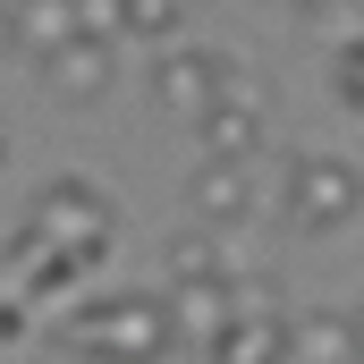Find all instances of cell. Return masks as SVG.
<instances>
[{"label":"cell","mask_w":364,"mask_h":364,"mask_svg":"<svg viewBox=\"0 0 364 364\" xmlns=\"http://www.w3.org/2000/svg\"><path fill=\"white\" fill-rule=\"evenodd\" d=\"M229 305H237V322H288L279 279H263V272H229Z\"/></svg>","instance_id":"cell-13"},{"label":"cell","mask_w":364,"mask_h":364,"mask_svg":"<svg viewBox=\"0 0 364 364\" xmlns=\"http://www.w3.org/2000/svg\"><path fill=\"white\" fill-rule=\"evenodd\" d=\"M17 43H26L34 60H51L60 43H77V9H60V0H26V9H17Z\"/></svg>","instance_id":"cell-11"},{"label":"cell","mask_w":364,"mask_h":364,"mask_svg":"<svg viewBox=\"0 0 364 364\" xmlns=\"http://www.w3.org/2000/svg\"><path fill=\"white\" fill-rule=\"evenodd\" d=\"M331 85H339V102H348V110L364 119V43H348V51H339V68H331Z\"/></svg>","instance_id":"cell-15"},{"label":"cell","mask_w":364,"mask_h":364,"mask_svg":"<svg viewBox=\"0 0 364 364\" xmlns=\"http://www.w3.org/2000/svg\"><path fill=\"white\" fill-rule=\"evenodd\" d=\"M195 136H203V161H237V170H255V153L272 144V110H263V93L237 77V85H229V102H220Z\"/></svg>","instance_id":"cell-5"},{"label":"cell","mask_w":364,"mask_h":364,"mask_svg":"<svg viewBox=\"0 0 364 364\" xmlns=\"http://www.w3.org/2000/svg\"><path fill=\"white\" fill-rule=\"evenodd\" d=\"M364 212V170L339 161V153H296L279 170V220L296 237H339L348 220Z\"/></svg>","instance_id":"cell-2"},{"label":"cell","mask_w":364,"mask_h":364,"mask_svg":"<svg viewBox=\"0 0 364 364\" xmlns=\"http://www.w3.org/2000/svg\"><path fill=\"white\" fill-rule=\"evenodd\" d=\"M161 305H170L178 339H195L203 356H212V348H220V331L237 322V305H229V272H220V279H170V296H161Z\"/></svg>","instance_id":"cell-8"},{"label":"cell","mask_w":364,"mask_h":364,"mask_svg":"<svg viewBox=\"0 0 364 364\" xmlns=\"http://www.w3.org/2000/svg\"><path fill=\"white\" fill-rule=\"evenodd\" d=\"M212 364H296V339H288V322H229Z\"/></svg>","instance_id":"cell-10"},{"label":"cell","mask_w":364,"mask_h":364,"mask_svg":"<svg viewBox=\"0 0 364 364\" xmlns=\"http://www.w3.org/2000/svg\"><path fill=\"white\" fill-rule=\"evenodd\" d=\"M26 229H34L51 255H68V263H85V272H93V263L110 255V229H119V212H110V195H102L93 178H77V170H68V178H51L43 195H34Z\"/></svg>","instance_id":"cell-3"},{"label":"cell","mask_w":364,"mask_h":364,"mask_svg":"<svg viewBox=\"0 0 364 364\" xmlns=\"http://www.w3.org/2000/svg\"><path fill=\"white\" fill-rule=\"evenodd\" d=\"M170 348H178V322L161 296H102L60 322V356L85 364H170Z\"/></svg>","instance_id":"cell-1"},{"label":"cell","mask_w":364,"mask_h":364,"mask_svg":"<svg viewBox=\"0 0 364 364\" xmlns=\"http://www.w3.org/2000/svg\"><path fill=\"white\" fill-rule=\"evenodd\" d=\"M255 170H237V161H203L195 178H186V212H195V229H237V220H255Z\"/></svg>","instance_id":"cell-7"},{"label":"cell","mask_w":364,"mask_h":364,"mask_svg":"<svg viewBox=\"0 0 364 364\" xmlns=\"http://www.w3.org/2000/svg\"><path fill=\"white\" fill-rule=\"evenodd\" d=\"M161 255H170V279H220V272H229V255H220L212 229H178Z\"/></svg>","instance_id":"cell-12"},{"label":"cell","mask_w":364,"mask_h":364,"mask_svg":"<svg viewBox=\"0 0 364 364\" xmlns=\"http://www.w3.org/2000/svg\"><path fill=\"white\" fill-rule=\"evenodd\" d=\"M0 170H9V136H0Z\"/></svg>","instance_id":"cell-19"},{"label":"cell","mask_w":364,"mask_h":364,"mask_svg":"<svg viewBox=\"0 0 364 364\" xmlns=\"http://www.w3.org/2000/svg\"><path fill=\"white\" fill-rule=\"evenodd\" d=\"M229 85H237V68H229L220 51H203V43H170V51L153 60V102H161L170 119H186V127H203V119L229 102Z\"/></svg>","instance_id":"cell-4"},{"label":"cell","mask_w":364,"mask_h":364,"mask_svg":"<svg viewBox=\"0 0 364 364\" xmlns=\"http://www.w3.org/2000/svg\"><path fill=\"white\" fill-rule=\"evenodd\" d=\"M110 85H119V51H110V43H93V34L60 43V51L43 60V93H51V102H68V110L110 102Z\"/></svg>","instance_id":"cell-6"},{"label":"cell","mask_w":364,"mask_h":364,"mask_svg":"<svg viewBox=\"0 0 364 364\" xmlns=\"http://www.w3.org/2000/svg\"><path fill=\"white\" fill-rule=\"evenodd\" d=\"M0 51H17V9H0Z\"/></svg>","instance_id":"cell-17"},{"label":"cell","mask_w":364,"mask_h":364,"mask_svg":"<svg viewBox=\"0 0 364 364\" xmlns=\"http://www.w3.org/2000/svg\"><path fill=\"white\" fill-rule=\"evenodd\" d=\"M0 279H9V272H0Z\"/></svg>","instance_id":"cell-20"},{"label":"cell","mask_w":364,"mask_h":364,"mask_svg":"<svg viewBox=\"0 0 364 364\" xmlns=\"http://www.w3.org/2000/svg\"><path fill=\"white\" fill-rule=\"evenodd\" d=\"M178 34H186V9H161V0L119 9V43H178Z\"/></svg>","instance_id":"cell-14"},{"label":"cell","mask_w":364,"mask_h":364,"mask_svg":"<svg viewBox=\"0 0 364 364\" xmlns=\"http://www.w3.org/2000/svg\"><path fill=\"white\" fill-rule=\"evenodd\" d=\"M348 322H356V348H364V296H356V305H348Z\"/></svg>","instance_id":"cell-18"},{"label":"cell","mask_w":364,"mask_h":364,"mask_svg":"<svg viewBox=\"0 0 364 364\" xmlns=\"http://www.w3.org/2000/svg\"><path fill=\"white\" fill-rule=\"evenodd\" d=\"M288 339H296V364H364L356 322H348V314H331V305H314V314H288Z\"/></svg>","instance_id":"cell-9"},{"label":"cell","mask_w":364,"mask_h":364,"mask_svg":"<svg viewBox=\"0 0 364 364\" xmlns=\"http://www.w3.org/2000/svg\"><path fill=\"white\" fill-rule=\"evenodd\" d=\"M17 331H26V305H17V296H0V339H17Z\"/></svg>","instance_id":"cell-16"}]
</instances>
